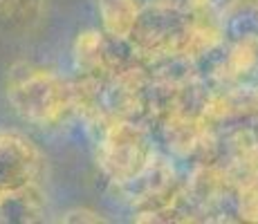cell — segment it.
I'll use <instances>...</instances> for the list:
<instances>
[{"mask_svg":"<svg viewBox=\"0 0 258 224\" xmlns=\"http://www.w3.org/2000/svg\"><path fill=\"white\" fill-rule=\"evenodd\" d=\"M5 97L12 110L38 128L58 126L77 110V86L34 63H14L5 77Z\"/></svg>","mask_w":258,"mask_h":224,"instance_id":"obj_1","label":"cell"},{"mask_svg":"<svg viewBox=\"0 0 258 224\" xmlns=\"http://www.w3.org/2000/svg\"><path fill=\"white\" fill-rule=\"evenodd\" d=\"M115 41L117 38L108 36L106 32H97V29L79 34L77 43H74V63H77L79 72L83 77H108V74L126 67L128 63L117 61V56H112Z\"/></svg>","mask_w":258,"mask_h":224,"instance_id":"obj_5","label":"cell"},{"mask_svg":"<svg viewBox=\"0 0 258 224\" xmlns=\"http://www.w3.org/2000/svg\"><path fill=\"white\" fill-rule=\"evenodd\" d=\"M140 0H97L99 18H101L103 32L112 38L128 41L135 21L142 12Z\"/></svg>","mask_w":258,"mask_h":224,"instance_id":"obj_7","label":"cell"},{"mask_svg":"<svg viewBox=\"0 0 258 224\" xmlns=\"http://www.w3.org/2000/svg\"><path fill=\"white\" fill-rule=\"evenodd\" d=\"M256 3H258V0H256Z\"/></svg>","mask_w":258,"mask_h":224,"instance_id":"obj_12","label":"cell"},{"mask_svg":"<svg viewBox=\"0 0 258 224\" xmlns=\"http://www.w3.org/2000/svg\"><path fill=\"white\" fill-rule=\"evenodd\" d=\"M157 157L153 134L131 117L110 119L97 146V164L112 186H126L137 179Z\"/></svg>","mask_w":258,"mask_h":224,"instance_id":"obj_3","label":"cell"},{"mask_svg":"<svg viewBox=\"0 0 258 224\" xmlns=\"http://www.w3.org/2000/svg\"><path fill=\"white\" fill-rule=\"evenodd\" d=\"M236 215L245 222H258V166L236 173Z\"/></svg>","mask_w":258,"mask_h":224,"instance_id":"obj_9","label":"cell"},{"mask_svg":"<svg viewBox=\"0 0 258 224\" xmlns=\"http://www.w3.org/2000/svg\"><path fill=\"white\" fill-rule=\"evenodd\" d=\"M196 25V14L186 3L153 0L142 5L128 43L135 54L148 61H162L171 56H184Z\"/></svg>","mask_w":258,"mask_h":224,"instance_id":"obj_2","label":"cell"},{"mask_svg":"<svg viewBox=\"0 0 258 224\" xmlns=\"http://www.w3.org/2000/svg\"><path fill=\"white\" fill-rule=\"evenodd\" d=\"M61 222H106V217H101L94 211H88V208H72V211L63 213Z\"/></svg>","mask_w":258,"mask_h":224,"instance_id":"obj_11","label":"cell"},{"mask_svg":"<svg viewBox=\"0 0 258 224\" xmlns=\"http://www.w3.org/2000/svg\"><path fill=\"white\" fill-rule=\"evenodd\" d=\"M45 0H0V21L12 29H32L41 23Z\"/></svg>","mask_w":258,"mask_h":224,"instance_id":"obj_8","label":"cell"},{"mask_svg":"<svg viewBox=\"0 0 258 224\" xmlns=\"http://www.w3.org/2000/svg\"><path fill=\"white\" fill-rule=\"evenodd\" d=\"M242 3H245V0H186V5L196 14L213 18V21H218L220 25L236 7H240Z\"/></svg>","mask_w":258,"mask_h":224,"instance_id":"obj_10","label":"cell"},{"mask_svg":"<svg viewBox=\"0 0 258 224\" xmlns=\"http://www.w3.org/2000/svg\"><path fill=\"white\" fill-rule=\"evenodd\" d=\"M45 168L41 148L21 132H0V193L38 184Z\"/></svg>","mask_w":258,"mask_h":224,"instance_id":"obj_4","label":"cell"},{"mask_svg":"<svg viewBox=\"0 0 258 224\" xmlns=\"http://www.w3.org/2000/svg\"><path fill=\"white\" fill-rule=\"evenodd\" d=\"M45 211V197L38 184H32L21 191L0 193V222L29 224L38 222Z\"/></svg>","mask_w":258,"mask_h":224,"instance_id":"obj_6","label":"cell"}]
</instances>
